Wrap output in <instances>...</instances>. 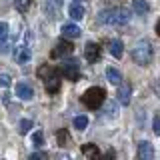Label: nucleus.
Wrapping results in <instances>:
<instances>
[{"label": "nucleus", "mask_w": 160, "mask_h": 160, "mask_svg": "<svg viewBox=\"0 0 160 160\" xmlns=\"http://www.w3.org/2000/svg\"><path fill=\"white\" fill-rule=\"evenodd\" d=\"M128 20H130V14L124 8H110L100 12V22L108 24V26H124V24H128Z\"/></svg>", "instance_id": "obj_1"}, {"label": "nucleus", "mask_w": 160, "mask_h": 160, "mask_svg": "<svg viewBox=\"0 0 160 160\" xmlns=\"http://www.w3.org/2000/svg\"><path fill=\"white\" fill-rule=\"evenodd\" d=\"M132 58L134 62L140 64V66H148L154 58V50H152V44L148 40H140L136 46L132 48Z\"/></svg>", "instance_id": "obj_2"}, {"label": "nucleus", "mask_w": 160, "mask_h": 160, "mask_svg": "<svg viewBox=\"0 0 160 160\" xmlns=\"http://www.w3.org/2000/svg\"><path fill=\"white\" fill-rule=\"evenodd\" d=\"M104 98H106V92H104V88H100V86H92V88H88L86 92L82 94L84 106L90 108V110L100 108V106H102V102H104Z\"/></svg>", "instance_id": "obj_3"}, {"label": "nucleus", "mask_w": 160, "mask_h": 160, "mask_svg": "<svg viewBox=\"0 0 160 160\" xmlns=\"http://www.w3.org/2000/svg\"><path fill=\"white\" fill-rule=\"evenodd\" d=\"M60 70H62L64 78L70 80V82H76L78 76H80V64L76 62V60H64Z\"/></svg>", "instance_id": "obj_4"}, {"label": "nucleus", "mask_w": 160, "mask_h": 160, "mask_svg": "<svg viewBox=\"0 0 160 160\" xmlns=\"http://www.w3.org/2000/svg\"><path fill=\"white\" fill-rule=\"evenodd\" d=\"M72 44L66 42V40H60V42L56 44V48L52 50V58H64V56H70L72 54Z\"/></svg>", "instance_id": "obj_5"}, {"label": "nucleus", "mask_w": 160, "mask_h": 160, "mask_svg": "<svg viewBox=\"0 0 160 160\" xmlns=\"http://www.w3.org/2000/svg\"><path fill=\"white\" fill-rule=\"evenodd\" d=\"M130 94H132V86H130L128 82H120L118 84V102L124 104V106H128L130 104Z\"/></svg>", "instance_id": "obj_6"}, {"label": "nucleus", "mask_w": 160, "mask_h": 160, "mask_svg": "<svg viewBox=\"0 0 160 160\" xmlns=\"http://www.w3.org/2000/svg\"><path fill=\"white\" fill-rule=\"evenodd\" d=\"M44 86H46L48 94H56V92H58V90H60V76H58V70H56V72H52L50 76L44 78Z\"/></svg>", "instance_id": "obj_7"}, {"label": "nucleus", "mask_w": 160, "mask_h": 160, "mask_svg": "<svg viewBox=\"0 0 160 160\" xmlns=\"http://www.w3.org/2000/svg\"><path fill=\"white\" fill-rule=\"evenodd\" d=\"M138 158H140V160H152V158H154V148H152V144L146 142V140H142V142L138 144Z\"/></svg>", "instance_id": "obj_8"}, {"label": "nucleus", "mask_w": 160, "mask_h": 160, "mask_svg": "<svg viewBox=\"0 0 160 160\" xmlns=\"http://www.w3.org/2000/svg\"><path fill=\"white\" fill-rule=\"evenodd\" d=\"M84 56L88 62H96V58L100 56V44L98 42H88L84 48Z\"/></svg>", "instance_id": "obj_9"}, {"label": "nucleus", "mask_w": 160, "mask_h": 160, "mask_svg": "<svg viewBox=\"0 0 160 160\" xmlns=\"http://www.w3.org/2000/svg\"><path fill=\"white\" fill-rule=\"evenodd\" d=\"M16 96L22 98V100H32L34 90H32V86H28L26 82H18L16 84Z\"/></svg>", "instance_id": "obj_10"}, {"label": "nucleus", "mask_w": 160, "mask_h": 160, "mask_svg": "<svg viewBox=\"0 0 160 160\" xmlns=\"http://www.w3.org/2000/svg\"><path fill=\"white\" fill-rule=\"evenodd\" d=\"M14 56H16V60L20 64H26L30 58H32V50H30L28 46H18L16 52H14Z\"/></svg>", "instance_id": "obj_11"}, {"label": "nucleus", "mask_w": 160, "mask_h": 160, "mask_svg": "<svg viewBox=\"0 0 160 160\" xmlns=\"http://www.w3.org/2000/svg\"><path fill=\"white\" fill-rule=\"evenodd\" d=\"M108 52L112 54L114 58H122V54H124V44L120 42V40H110V44H108Z\"/></svg>", "instance_id": "obj_12"}, {"label": "nucleus", "mask_w": 160, "mask_h": 160, "mask_svg": "<svg viewBox=\"0 0 160 160\" xmlns=\"http://www.w3.org/2000/svg\"><path fill=\"white\" fill-rule=\"evenodd\" d=\"M62 34H64V38H78L80 34H82V30H80L76 24H64Z\"/></svg>", "instance_id": "obj_13"}, {"label": "nucleus", "mask_w": 160, "mask_h": 160, "mask_svg": "<svg viewBox=\"0 0 160 160\" xmlns=\"http://www.w3.org/2000/svg\"><path fill=\"white\" fill-rule=\"evenodd\" d=\"M106 78H108L110 84H114V86H118V84L122 82V74H120L116 68H112V66L106 68Z\"/></svg>", "instance_id": "obj_14"}, {"label": "nucleus", "mask_w": 160, "mask_h": 160, "mask_svg": "<svg viewBox=\"0 0 160 160\" xmlns=\"http://www.w3.org/2000/svg\"><path fill=\"white\" fill-rule=\"evenodd\" d=\"M68 14H70V18H72V20H82V18H84V6H80L78 2L70 4Z\"/></svg>", "instance_id": "obj_15"}, {"label": "nucleus", "mask_w": 160, "mask_h": 160, "mask_svg": "<svg viewBox=\"0 0 160 160\" xmlns=\"http://www.w3.org/2000/svg\"><path fill=\"white\" fill-rule=\"evenodd\" d=\"M82 154H84L86 158H90V160H96V158L100 156L96 144H84V146H82Z\"/></svg>", "instance_id": "obj_16"}, {"label": "nucleus", "mask_w": 160, "mask_h": 160, "mask_svg": "<svg viewBox=\"0 0 160 160\" xmlns=\"http://www.w3.org/2000/svg\"><path fill=\"white\" fill-rule=\"evenodd\" d=\"M132 6H134V10H136L138 14H146L148 10H150L146 0H132Z\"/></svg>", "instance_id": "obj_17"}, {"label": "nucleus", "mask_w": 160, "mask_h": 160, "mask_svg": "<svg viewBox=\"0 0 160 160\" xmlns=\"http://www.w3.org/2000/svg\"><path fill=\"white\" fill-rule=\"evenodd\" d=\"M72 124H74V128H76V130L82 132V130H86V126H88V118L86 116H76V118L72 120Z\"/></svg>", "instance_id": "obj_18"}, {"label": "nucleus", "mask_w": 160, "mask_h": 160, "mask_svg": "<svg viewBox=\"0 0 160 160\" xmlns=\"http://www.w3.org/2000/svg\"><path fill=\"white\" fill-rule=\"evenodd\" d=\"M14 6H16L18 12H28L30 6H32V0H14Z\"/></svg>", "instance_id": "obj_19"}, {"label": "nucleus", "mask_w": 160, "mask_h": 160, "mask_svg": "<svg viewBox=\"0 0 160 160\" xmlns=\"http://www.w3.org/2000/svg\"><path fill=\"white\" fill-rule=\"evenodd\" d=\"M52 72H56V68H54V66H48V64H42V66L38 68V72H36V74H38V76L44 80L46 76H50Z\"/></svg>", "instance_id": "obj_20"}, {"label": "nucleus", "mask_w": 160, "mask_h": 160, "mask_svg": "<svg viewBox=\"0 0 160 160\" xmlns=\"http://www.w3.org/2000/svg\"><path fill=\"white\" fill-rule=\"evenodd\" d=\"M56 140H58V146H66L70 136H68L66 130H58V132H56Z\"/></svg>", "instance_id": "obj_21"}, {"label": "nucleus", "mask_w": 160, "mask_h": 160, "mask_svg": "<svg viewBox=\"0 0 160 160\" xmlns=\"http://www.w3.org/2000/svg\"><path fill=\"white\" fill-rule=\"evenodd\" d=\"M32 144H34L36 148H40V146L44 144V132H42V130H38V132L32 134Z\"/></svg>", "instance_id": "obj_22"}, {"label": "nucleus", "mask_w": 160, "mask_h": 160, "mask_svg": "<svg viewBox=\"0 0 160 160\" xmlns=\"http://www.w3.org/2000/svg\"><path fill=\"white\" fill-rule=\"evenodd\" d=\"M32 128V120H20V134H28Z\"/></svg>", "instance_id": "obj_23"}, {"label": "nucleus", "mask_w": 160, "mask_h": 160, "mask_svg": "<svg viewBox=\"0 0 160 160\" xmlns=\"http://www.w3.org/2000/svg\"><path fill=\"white\" fill-rule=\"evenodd\" d=\"M6 36H8V24L0 22V40H6Z\"/></svg>", "instance_id": "obj_24"}, {"label": "nucleus", "mask_w": 160, "mask_h": 160, "mask_svg": "<svg viewBox=\"0 0 160 160\" xmlns=\"http://www.w3.org/2000/svg\"><path fill=\"white\" fill-rule=\"evenodd\" d=\"M10 84H12V82H10V76H8V74H0V86L8 88Z\"/></svg>", "instance_id": "obj_25"}, {"label": "nucleus", "mask_w": 160, "mask_h": 160, "mask_svg": "<svg viewBox=\"0 0 160 160\" xmlns=\"http://www.w3.org/2000/svg\"><path fill=\"white\" fill-rule=\"evenodd\" d=\"M154 134H160V116H154Z\"/></svg>", "instance_id": "obj_26"}, {"label": "nucleus", "mask_w": 160, "mask_h": 160, "mask_svg": "<svg viewBox=\"0 0 160 160\" xmlns=\"http://www.w3.org/2000/svg\"><path fill=\"white\" fill-rule=\"evenodd\" d=\"M106 112L110 114V116H114V114H116V106H114V104H108V108H106Z\"/></svg>", "instance_id": "obj_27"}, {"label": "nucleus", "mask_w": 160, "mask_h": 160, "mask_svg": "<svg viewBox=\"0 0 160 160\" xmlns=\"http://www.w3.org/2000/svg\"><path fill=\"white\" fill-rule=\"evenodd\" d=\"M36 158H46V154H44V152H38V154H32V156H30V160H36Z\"/></svg>", "instance_id": "obj_28"}, {"label": "nucleus", "mask_w": 160, "mask_h": 160, "mask_svg": "<svg viewBox=\"0 0 160 160\" xmlns=\"http://www.w3.org/2000/svg\"><path fill=\"white\" fill-rule=\"evenodd\" d=\"M106 158H114V150H108V152H106Z\"/></svg>", "instance_id": "obj_29"}]
</instances>
